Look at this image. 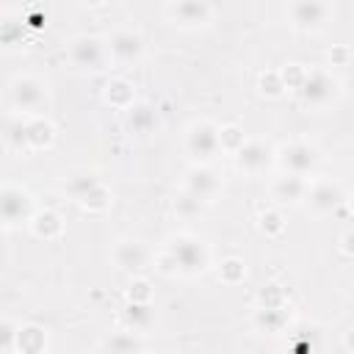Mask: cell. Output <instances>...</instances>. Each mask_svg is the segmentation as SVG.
Segmentation results:
<instances>
[{
    "mask_svg": "<svg viewBox=\"0 0 354 354\" xmlns=\"http://www.w3.org/2000/svg\"><path fill=\"white\" fill-rule=\"evenodd\" d=\"M221 268H224V271H227V274H224V277H227V282H232V271H235V274H241V277H243V266H241V263H238V260H227V263H224V266H221Z\"/></svg>",
    "mask_w": 354,
    "mask_h": 354,
    "instance_id": "cell-27",
    "label": "cell"
},
{
    "mask_svg": "<svg viewBox=\"0 0 354 354\" xmlns=\"http://www.w3.org/2000/svg\"><path fill=\"white\" fill-rule=\"evenodd\" d=\"M351 207H354V202H351Z\"/></svg>",
    "mask_w": 354,
    "mask_h": 354,
    "instance_id": "cell-29",
    "label": "cell"
},
{
    "mask_svg": "<svg viewBox=\"0 0 354 354\" xmlns=\"http://www.w3.org/2000/svg\"><path fill=\"white\" fill-rule=\"evenodd\" d=\"M299 94H301V100L307 105H326L332 100V94H335V80L324 69H313V72H307Z\"/></svg>",
    "mask_w": 354,
    "mask_h": 354,
    "instance_id": "cell-8",
    "label": "cell"
},
{
    "mask_svg": "<svg viewBox=\"0 0 354 354\" xmlns=\"http://www.w3.org/2000/svg\"><path fill=\"white\" fill-rule=\"evenodd\" d=\"M108 202H111V194H108L102 185H94V188L80 199V205H86V207H91V210H102Z\"/></svg>",
    "mask_w": 354,
    "mask_h": 354,
    "instance_id": "cell-23",
    "label": "cell"
},
{
    "mask_svg": "<svg viewBox=\"0 0 354 354\" xmlns=\"http://www.w3.org/2000/svg\"><path fill=\"white\" fill-rule=\"evenodd\" d=\"M235 163L246 174H260L271 163V149L263 141H243V147L235 149Z\"/></svg>",
    "mask_w": 354,
    "mask_h": 354,
    "instance_id": "cell-10",
    "label": "cell"
},
{
    "mask_svg": "<svg viewBox=\"0 0 354 354\" xmlns=\"http://www.w3.org/2000/svg\"><path fill=\"white\" fill-rule=\"evenodd\" d=\"M147 111H149V108H130V127H133V130H138V133H144V130L149 127L147 122H149L152 116H149Z\"/></svg>",
    "mask_w": 354,
    "mask_h": 354,
    "instance_id": "cell-25",
    "label": "cell"
},
{
    "mask_svg": "<svg viewBox=\"0 0 354 354\" xmlns=\"http://www.w3.org/2000/svg\"><path fill=\"white\" fill-rule=\"evenodd\" d=\"M141 50H144L141 36L133 33V30H116V33L111 36V41H108V53H111L116 61H122V64L138 61Z\"/></svg>",
    "mask_w": 354,
    "mask_h": 354,
    "instance_id": "cell-13",
    "label": "cell"
},
{
    "mask_svg": "<svg viewBox=\"0 0 354 354\" xmlns=\"http://www.w3.org/2000/svg\"><path fill=\"white\" fill-rule=\"evenodd\" d=\"M218 188H221V183H218V177H216L210 169H205V166H196V169H191V171H188V180H185V191H188L191 196H196L199 202H207V199H213V196L218 194Z\"/></svg>",
    "mask_w": 354,
    "mask_h": 354,
    "instance_id": "cell-12",
    "label": "cell"
},
{
    "mask_svg": "<svg viewBox=\"0 0 354 354\" xmlns=\"http://www.w3.org/2000/svg\"><path fill=\"white\" fill-rule=\"evenodd\" d=\"M174 210H177V213H183V216H196V213L202 210V202L185 191V194H183V196L174 202Z\"/></svg>",
    "mask_w": 354,
    "mask_h": 354,
    "instance_id": "cell-24",
    "label": "cell"
},
{
    "mask_svg": "<svg viewBox=\"0 0 354 354\" xmlns=\"http://www.w3.org/2000/svg\"><path fill=\"white\" fill-rule=\"evenodd\" d=\"M122 321H124V326H127L130 332H141V329H147V326L152 324V313H149V307H147V304L133 301V304H127V307H124Z\"/></svg>",
    "mask_w": 354,
    "mask_h": 354,
    "instance_id": "cell-18",
    "label": "cell"
},
{
    "mask_svg": "<svg viewBox=\"0 0 354 354\" xmlns=\"http://www.w3.org/2000/svg\"><path fill=\"white\" fill-rule=\"evenodd\" d=\"M307 191H310L307 180L296 174H282L274 183V199H282V202H299L307 196Z\"/></svg>",
    "mask_w": 354,
    "mask_h": 354,
    "instance_id": "cell-15",
    "label": "cell"
},
{
    "mask_svg": "<svg viewBox=\"0 0 354 354\" xmlns=\"http://www.w3.org/2000/svg\"><path fill=\"white\" fill-rule=\"evenodd\" d=\"M113 263L122 271H138L147 263V246L138 241H122L113 249Z\"/></svg>",
    "mask_w": 354,
    "mask_h": 354,
    "instance_id": "cell-14",
    "label": "cell"
},
{
    "mask_svg": "<svg viewBox=\"0 0 354 354\" xmlns=\"http://www.w3.org/2000/svg\"><path fill=\"white\" fill-rule=\"evenodd\" d=\"M0 205H3V218H6L8 227H17V224L30 218V196H28V191H22L17 185L3 188Z\"/></svg>",
    "mask_w": 354,
    "mask_h": 354,
    "instance_id": "cell-7",
    "label": "cell"
},
{
    "mask_svg": "<svg viewBox=\"0 0 354 354\" xmlns=\"http://www.w3.org/2000/svg\"><path fill=\"white\" fill-rule=\"evenodd\" d=\"M332 14V6L329 3H315V0H301V3H290L288 6V17H290V25L299 28V30H315L321 28Z\"/></svg>",
    "mask_w": 354,
    "mask_h": 354,
    "instance_id": "cell-6",
    "label": "cell"
},
{
    "mask_svg": "<svg viewBox=\"0 0 354 354\" xmlns=\"http://www.w3.org/2000/svg\"><path fill=\"white\" fill-rule=\"evenodd\" d=\"M17 346H19V351H25V354H39L41 346H44V335H41V329H36V326H25V329H19Z\"/></svg>",
    "mask_w": 354,
    "mask_h": 354,
    "instance_id": "cell-19",
    "label": "cell"
},
{
    "mask_svg": "<svg viewBox=\"0 0 354 354\" xmlns=\"http://www.w3.org/2000/svg\"><path fill=\"white\" fill-rule=\"evenodd\" d=\"M8 100L22 113H39L47 105V91L44 83H39L36 77H17L8 86Z\"/></svg>",
    "mask_w": 354,
    "mask_h": 354,
    "instance_id": "cell-4",
    "label": "cell"
},
{
    "mask_svg": "<svg viewBox=\"0 0 354 354\" xmlns=\"http://www.w3.org/2000/svg\"><path fill=\"white\" fill-rule=\"evenodd\" d=\"M163 14H166L174 25H183V28H199V25H207V22H210V17H213V6H207V3H194V0L166 3V6H163Z\"/></svg>",
    "mask_w": 354,
    "mask_h": 354,
    "instance_id": "cell-5",
    "label": "cell"
},
{
    "mask_svg": "<svg viewBox=\"0 0 354 354\" xmlns=\"http://www.w3.org/2000/svg\"><path fill=\"white\" fill-rule=\"evenodd\" d=\"M30 224H33V232L39 238H55V235H61V218L55 213H41Z\"/></svg>",
    "mask_w": 354,
    "mask_h": 354,
    "instance_id": "cell-20",
    "label": "cell"
},
{
    "mask_svg": "<svg viewBox=\"0 0 354 354\" xmlns=\"http://www.w3.org/2000/svg\"><path fill=\"white\" fill-rule=\"evenodd\" d=\"M25 130H28V144L33 149H41V147H47L53 141V124L47 119H41V116L25 122Z\"/></svg>",
    "mask_w": 354,
    "mask_h": 354,
    "instance_id": "cell-17",
    "label": "cell"
},
{
    "mask_svg": "<svg viewBox=\"0 0 354 354\" xmlns=\"http://www.w3.org/2000/svg\"><path fill=\"white\" fill-rule=\"evenodd\" d=\"M185 149L194 160H210L221 147V130L210 122H194L185 133Z\"/></svg>",
    "mask_w": 354,
    "mask_h": 354,
    "instance_id": "cell-2",
    "label": "cell"
},
{
    "mask_svg": "<svg viewBox=\"0 0 354 354\" xmlns=\"http://www.w3.org/2000/svg\"><path fill=\"white\" fill-rule=\"evenodd\" d=\"M69 58L80 69H100L105 61V47L91 36H77L69 44Z\"/></svg>",
    "mask_w": 354,
    "mask_h": 354,
    "instance_id": "cell-9",
    "label": "cell"
},
{
    "mask_svg": "<svg viewBox=\"0 0 354 354\" xmlns=\"http://www.w3.org/2000/svg\"><path fill=\"white\" fill-rule=\"evenodd\" d=\"M277 160H279V166L285 169V174L307 177V174L315 171L321 155H318V149H315L313 144H307V141H290V144H285V147L279 149Z\"/></svg>",
    "mask_w": 354,
    "mask_h": 354,
    "instance_id": "cell-3",
    "label": "cell"
},
{
    "mask_svg": "<svg viewBox=\"0 0 354 354\" xmlns=\"http://www.w3.org/2000/svg\"><path fill=\"white\" fill-rule=\"evenodd\" d=\"M169 257L171 266L183 274H199L207 268V249L199 238L194 235H177L169 243Z\"/></svg>",
    "mask_w": 354,
    "mask_h": 354,
    "instance_id": "cell-1",
    "label": "cell"
},
{
    "mask_svg": "<svg viewBox=\"0 0 354 354\" xmlns=\"http://www.w3.org/2000/svg\"><path fill=\"white\" fill-rule=\"evenodd\" d=\"M304 199H307V207H310L315 216H324V213H332V210L343 202V191H340L337 183L324 180V183H315V185L307 191Z\"/></svg>",
    "mask_w": 354,
    "mask_h": 354,
    "instance_id": "cell-11",
    "label": "cell"
},
{
    "mask_svg": "<svg viewBox=\"0 0 354 354\" xmlns=\"http://www.w3.org/2000/svg\"><path fill=\"white\" fill-rule=\"evenodd\" d=\"M19 337V332H14V326L8 324V321H3V348L6 351H11L14 348V340Z\"/></svg>",
    "mask_w": 354,
    "mask_h": 354,
    "instance_id": "cell-26",
    "label": "cell"
},
{
    "mask_svg": "<svg viewBox=\"0 0 354 354\" xmlns=\"http://www.w3.org/2000/svg\"><path fill=\"white\" fill-rule=\"evenodd\" d=\"M346 348L354 354V329H348V332H346Z\"/></svg>",
    "mask_w": 354,
    "mask_h": 354,
    "instance_id": "cell-28",
    "label": "cell"
},
{
    "mask_svg": "<svg viewBox=\"0 0 354 354\" xmlns=\"http://www.w3.org/2000/svg\"><path fill=\"white\" fill-rule=\"evenodd\" d=\"M6 144L11 149H22V144H28V130H25L22 119H8V124H6Z\"/></svg>",
    "mask_w": 354,
    "mask_h": 354,
    "instance_id": "cell-21",
    "label": "cell"
},
{
    "mask_svg": "<svg viewBox=\"0 0 354 354\" xmlns=\"http://www.w3.org/2000/svg\"><path fill=\"white\" fill-rule=\"evenodd\" d=\"M144 343L138 337V332H113L108 340H105V351L108 354H141Z\"/></svg>",
    "mask_w": 354,
    "mask_h": 354,
    "instance_id": "cell-16",
    "label": "cell"
},
{
    "mask_svg": "<svg viewBox=\"0 0 354 354\" xmlns=\"http://www.w3.org/2000/svg\"><path fill=\"white\" fill-rule=\"evenodd\" d=\"M105 100H108V102H113V105H127V102L133 100L130 83H127V80H113V83H108Z\"/></svg>",
    "mask_w": 354,
    "mask_h": 354,
    "instance_id": "cell-22",
    "label": "cell"
}]
</instances>
